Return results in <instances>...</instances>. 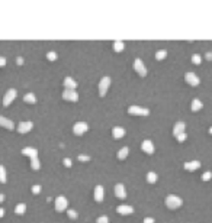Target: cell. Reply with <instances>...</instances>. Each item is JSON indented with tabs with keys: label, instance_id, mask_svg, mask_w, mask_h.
Segmentation results:
<instances>
[{
	"label": "cell",
	"instance_id": "43",
	"mask_svg": "<svg viewBox=\"0 0 212 223\" xmlns=\"http://www.w3.org/2000/svg\"><path fill=\"white\" fill-rule=\"evenodd\" d=\"M4 216V209H0V217H3Z\"/></svg>",
	"mask_w": 212,
	"mask_h": 223
},
{
	"label": "cell",
	"instance_id": "6",
	"mask_svg": "<svg viewBox=\"0 0 212 223\" xmlns=\"http://www.w3.org/2000/svg\"><path fill=\"white\" fill-rule=\"evenodd\" d=\"M67 207H68L67 199L64 196H58L55 199V210L57 212H64V210H67Z\"/></svg>",
	"mask_w": 212,
	"mask_h": 223
},
{
	"label": "cell",
	"instance_id": "33",
	"mask_svg": "<svg viewBox=\"0 0 212 223\" xmlns=\"http://www.w3.org/2000/svg\"><path fill=\"white\" fill-rule=\"evenodd\" d=\"M186 139H187V135H186V132H183V133H180V135L176 136V141H177V142H185Z\"/></svg>",
	"mask_w": 212,
	"mask_h": 223
},
{
	"label": "cell",
	"instance_id": "34",
	"mask_svg": "<svg viewBox=\"0 0 212 223\" xmlns=\"http://www.w3.org/2000/svg\"><path fill=\"white\" fill-rule=\"evenodd\" d=\"M96 223H109V217L108 216H100V217H98Z\"/></svg>",
	"mask_w": 212,
	"mask_h": 223
},
{
	"label": "cell",
	"instance_id": "20",
	"mask_svg": "<svg viewBox=\"0 0 212 223\" xmlns=\"http://www.w3.org/2000/svg\"><path fill=\"white\" fill-rule=\"evenodd\" d=\"M183 167H185L186 171H196L201 167V162L199 161H189V162H185Z\"/></svg>",
	"mask_w": 212,
	"mask_h": 223
},
{
	"label": "cell",
	"instance_id": "35",
	"mask_svg": "<svg viewBox=\"0 0 212 223\" xmlns=\"http://www.w3.org/2000/svg\"><path fill=\"white\" fill-rule=\"evenodd\" d=\"M47 58H48L49 61H55V60H57V54L51 51V52H48V54H47Z\"/></svg>",
	"mask_w": 212,
	"mask_h": 223
},
{
	"label": "cell",
	"instance_id": "8",
	"mask_svg": "<svg viewBox=\"0 0 212 223\" xmlns=\"http://www.w3.org/2000/svg\"><path fill=\"white\" fill-rule=\"evenodd\" d=\"M134 70H135L141 77H145L147 76V67L144 65V62L140 60V58H137L135 62H134Z\"/></svg>",
	"mask_w": 212,
	"mask_h": 223
},
{
	"label": "cell",
	"instance_id": "21",
	"mask_svg": "<svg viewBox=\"0 0 212 223\" xmlns=\"http://www.w3.org/2000/svg\"><path fill=\"white\" fill-rule=\"evenodd\" d=\"M202 107H204V104H202L201 100H199V98H193L192 103H190V110H192V112H199Z\"/></svg>",
	"mask_w": 212,
	"mask_h": 223
},
{
	"label": "cell",
	"instance_id": "38",
	"mask_svg": "<svg viewBox=\"0 0 212 223\" xmlns=\"http://www.w3.org/2000/svg\"><path fill=\"white\" fill-rule=\"evenodd\" d=\"M63 164H64L67 168H70V167H71V159H70V158H64V159H63Z\"/></svg>",
	"mask_w": 212,
	"mask_h": 223
},
{
	"label": "cell",
	"instance_id": "45",
	"mask_svg": "<svg viewBox=\"0 0 212 223\" xmlns=\"http://www.w3.org/2000/svg\"><path fill=\"white\" fill-rule=\"evenodd\" d=\"M209 133H211V135H212V126H211V128H209Z\"/></svg>",
	"mask_w": 212,
	"mask_h": 223
},
{
	"label": "cell",
	"instance_id": "44",
	"mask_svg": "<svg viewBox=\"0 0 212 223\" xmlns=\"http://www.w3.org/2000/svg\"><path fill=\"white\" fill-rule=\"evenodd\" d=\"M2 201H4V196H3V194H0V203H2Z\"/></svg>",
	"mask_w": 212,
	"mask_h": 223
},
{
	"label": "cell",
	"instance_id": "14",
	"mask_svg": "<svg viewBox=\"0 0 212 223\" xmlns=\"http://www.w3.org/2000/svg\"><path fill=\"white\" fill-rule=\"evenodd\" d=\"M0 126H3L8 130H13L15 129V123L12 120H9L8 117H3V116H0Z\"/></svg>",
	"mask_w": 212,
	"mask_h": 223
},
{
	"label": "cell",
	"instance_id": "23",
	"mask_svg": "<svg viewBox=\"0 0 212 223\" xmlns=\"http://www.w3.org/2000/svg\"><path fill=\"white\" fill-rule=\"evenodd\" d=\"M23 102L29 103V104H35L36 103V97H35L34 93H28V94L23 96Z\"/></svg>",
	"mask_w": 212,
	"mask_h": 223
},
{
	"label": "cell",
	"instance_id": "42",
	"mask_svg": "<svg viewBox=\"0 0 212 223\" xmlns=\"http://www.w3.org/2000/svg\"><path fill=\"white\" fill-rule=\"evenodd\" d=\"M205 58L208 61H212V52H206V55H205Z\"/></svg>",
	"mask_w": 212,
	"mask_h": 223
},
{
	"label": "cell",
	"instance_id": "22",
	"mask_svg": "<svg viewBox=\"0 0 212 223\" xmlns=\"http://www.w3.org/2000/svg\"><path fill=\"white\" fill-rule=\"evenodd\" d=\"M128 152H129V148L128 146H124V148H121L119 151H118V154H116V157H118V159H125L126 157H128Z\"/></svg>",
	"mask_w": 212,
	"mask_h": 223
},
{
	"label": "cell",
	"instance_id": "9",
	"mask_svg": "<svg viewBox=\"0 0 212 223\" xmlns=\"http://www.w3.org/2000/svg\"><path fill=\"white\" fill-rule=\"evenodd\" d=\"M63 98L67 100V102H74L76 103L79 100V94H77L76 90H64L63 91Z\"/></svg>",
	"mask_w": 212,
	"mask_h": 223
},
{
	"label": "cell",
	"instance_id": "10",
	"mask_svg": "<svg viewBox=\"0 0 212 223\" xmlns=\"http://www.w3.org/2000/svg\"><path fill=\"white\" fill-rule=\"evenodd\" d=\"M116 212L122 216H126V215H132L134 213V207L132 206H126V204H121L116 207Z\"/></svg>",
	"mask_w": 212,
	"mask_h": 223
},
{
	"label": "cell",
	"instance_id": "28",
	"mask_svg": "<svg viewBox=\"0 0 212 223\" xmlns=\"http://www.w3.org/2000/svg\"><path fill=\"white\" fill-rule=\"evenodd\" d=\"M8 181V177H6V170H4L3 165H0V183L4 184V183Z\"/></svg>",
	"mask_w": 212,
	"mask_h": 223
},
{
	"label": "cell",
	"instance_id": "25",
	"mask_svg": "<svg viewBox=\"0 0 212 223\" xmlns=\"http://www.w3.org/2000/svg\"><path fill=\"white\" fill-rule=\"evenodd\" d=\"M157 180H159V175L155 174V173H153V171H150V173H148V174H147V181L150 183V184H154V183L157 181Z\"/></svg>",
	"mask_w": 212,
	"mask_h": 223
},
{
	"label": "cell",
	"instance_id": "4",
	"mask_svg": "<svg viewBox=\"0 0 212 223\" xmlns=\"http://www.w3.org/2000/svg\"><path fill=\"white\" fill-rule=\"evenodd\" d=\"M87 129H89V125H87L86 122H77L73 126V133L76 136H81L83 133L87 132Z\"/></svg>",
	"mask_w": 212,
	"mask_h": 223
},
{
	"label": "cell",
	"instance_id": "3",
	"mask_svg": "<svg viewBox=\"0 0 212 223\" xmlns=\"http://www.w3.org/2000/svg\"><path fill=\"white\" fill-rule=\"evenodd\" d=\"M109 86H110V78L109 77H103L102 80H100V83H99V96L100 97H105L106 96V91L109 90Z\"/></svg>",
	"mask_w": 212,
	"mask_h": 223
},
{
	"label": "cell",
	"instance_id": "41",
	"mask_svg": "<svg viewBox=\"0 0 212 223\" xmlns=\"http://www.w3.org/2000/svg\"><path fill=\"white\" fill-rule=\"evenodd\" d=\"M16 62H18V65H22L23 64V58L22 57H18V58H16Z\"/></svg>",
	"mask_w": 212,
	"mask_h": 223
},
{
	"label": "cell",
	"instance_id": "26",
	"mask_svg": "<svg viewBox=\"0 0 212 223\" xmlns=\"http://www.w3.org/2000/svg\"><path fill=\"white\" fill-rule=\"evenodd\" d=\"M31 168H32V170H35V171L41 168V162H39L38 157H36V158H32V159H31Z\"/></svg>",
	"mask_w": 212,
	"mask_h": 223
},
{
	"label": "cell",
	"instance_id": "16",
	"mask_svg": "<svg viewBox=\"0 0 212 223\" xmlns=\"http://www.w3.org/2000/svg\"><path fill=\"white\" fill-rule=\"evenodd\" d=\"M112 136H114L115 139H121L125 136V129L122 128V126H115L112 129Z\"/></svg>",
	"mask_w": 212,
	"mask_h": 223
},
{
	"label": "cell",
	"instance_id": "7",
	"mask_svg": "<svg viewBox=\"0 0 212 223\" xmlns=\"http://www.w3.org/2000/svg\"><path fill=\"white\" fill-rule=\"evenodd\" d=\"M185 80H186V83L190 84L192 87H196L198 84L201 83L199 77H198L195 72H192V71H187V72H186V74H185Z\"/></svg>",
	"mask_w": 212,
	"mask_h": 223
},
{
	"label": "cell",
	"instance_id": "2",
	"mask_svg": "<svg viewBox=\"0 0 212 223\" xmlns=\"http://www.w3.org/2000/svg\"><path fill=\"white\" fill-rule=\"evenodd\" d=\"M128 113L132 114V116H148L150 110L145 109V107H140V106H129Z\"/></svg>",
	"mask_w": 212,
	"mask_h": 223
},
{
	"label": "cell",
	"instance_id": "39",
	"mask_svg": "<svg viewBox=\"0 0 212 223\" xmlns=\"http://www.w3.org/2000/svg\"><path fill=\"white\" fill-rule=\"evenodd\" d=\"M155 220L153 219V217H145L144 220H142V223H154Z\"/></svg>",
	"mask_w": 212,
	"mask_h": 223
},
{
	"label": "cell",
	"instance_id": "24",
	"mask_svg": "<svg viewBox=\"0 0 212 223\" xmlns=\"http://www.w3.org/2000/svg\"><path fill=\"white\" fill-rule=\"evenodd\" d=\"M25 212H26V204H25V203H19L15 207V213H16V215H23Z\"/></svg>",
	"mask_w": 212,
	"mask_h": 223
},
{
	"label": "cell",
	"instance_id": "1",
	"mask_svg": "<svg viewBox=\"0 0 212 223\" xmlns=\"http://www.w3.org/2000/svg\"><path fill=\"white\" fill-rule=\"evenodd\" d=\"M164 204L167 206V209H170V210H176V209H179L183 204V200L179 196L169 194V196L166 197V200H164Z\"/></svg>",
	"mask_w": 212,
	"mask_h": 223
},
{
	"label": "cell",
	"instance_id": "12",
	"mask_svg": "<svg viewBox=\"0 0 212 223\" xmlns=\"http://www.w3.org/2000/svg\"><path fill=\"white\" fill-rule=\"evenodd\" d=\"M115 196L118 197V199H121V200H124V199H126V191H125V187H124V184H116L115 185Z\"/></svg>",
	"mask_w": 212,
	"mask_h": 223
},
{
	"label": "cell",
	"instance_id": "13",
	"mask_svg": "<svg viewBox=\"0 0 212 223\" xmlns=\"http://www.w3.org/2000/svg\"><path fill=\"white\" fill-rule=\"evenodd\" d=\"M141 149H142L145 154L151 155L153 152H154V145H153V142L150 139H147V141H144V142L141 144Z\"/></svg>",
	"mask_w": 212,
	"mask_h": 223
},
{
	"label": "cell",
	"instance_id": "31",
	"mask_svg": "<svg viewBox=\"0 0 212 223\" xmlns=\"http://www.w3.org/2000/svg\"><path fill=\"white\" fill-rule=\"evenodd\" d=\"M67 215H68V217H70V219H73V220H76L77 217H79V215H77V212H76V210H73V209H70V210H67Z\"/></svg>",
	"mask_w": 212,
	"mask_h": 223
},
{
	"label": "cell",
	"instance_id": "40",
	"mask_svg": "<svg viewBox=\"0 0 212 223\" xmlns=\"http://www.w3.org/2000/svg\"><path fill=\"white\" fill-rule=\"evenodd\" d=\"M4 65H6V58L0 57V67H4Z\"/></svg>",
	"mask_w": 212,
	"mask_h": 223
},
{
	"label": "cell",
	"instance_id": "18",
	"mask_svg": "<svg viewBox=\"0 0 212 223\" xmlns=\"http://www.w3.org/2000/svg\"><path fill=\"white\" fill-rule=\"evenodd\" d=\"M63 84H64L65 90H76V87H77V83L71 78V77H65L64 83H63Z\"/></svg>",
	"mask_w": 212,
	"mask_h": 223
},
{
	"label": "cell",
	"instance_id": "30",
	"mask_svg": "<svg viewBox=\"0 0 212 223\" xmlns=\"http://www.w3.org/2000/svg\"><path fill=\"white\" fill-rule=\"evenodd\" d=\"M192 62H193V64H196V65H199L202 62V57L199 55V54H195V55H192Z\"/></svg>",
	"mask_w": 212,
	"mask_h": 223
},
{
	"label": "cell",
	"instance_id": "17",
	"mask_svg": "<svg viewBox=\"0 0 212 223\" xmlns=\"http://www.w3.org/2000/svg\"><path fill=\"white\" fill-rule=\"evenodd\" d=\"M103 196H105V191H103L102 185H96L95 187V200L98 203H102L103 201Z\"/></svg>",
	"mask_w": 212,
	"mask_h": 223
},
{
	"label": "cell",
	"instance_id": "36",
	"mask_svg": "<svg viewBox=\"0 0 212 223\" xmlns=\"http://www.w3.org/2000/svg\"><path fill=\"white\" fill-rule=\"evenodd\" d=\"M41 185H38V184H36V185H34V187H32V193H34V194H39V193H41Z\"/></svg>",
	"mask_w": 212,
	"mask_h": 223
},
{
	"label": "cell",
	"instance_id": "37",
	"mask_svg": "<svg viewBox=\"0 0 212 223\" xmlns=\"http://www.w3.org/2000/svg\"><path fill=\"white\" fill-rule=\"evenodd\" d=\"M79 161H81V162H87V161H90V157L89 155H79Z\"/></svg>",
	"mask_w": 212,
	"mask_h": 223
},
{
	"label": "cell",
	"instance_id": "19",
	"mask_svg": "<svg viewBox=\"0 0 212 223\" xmlns=\"http://www.w3.org/2000/svg\"><path fill=\"white\" fill-rule=\"evenodd\" d=\"M185 129H186V125L183 122H176V123H174V128H173V135L174 136L180 135V133L185 132Z\"/></svg>",
	"mask_w": 212,
	"mask_h": 223
},
{
	"label": "cell",
	"instance_id": "27",
	"mask_svg": "<svg viewBox=\"0 0 212 223\" xmlns=\"http://www.w3.org/2000/svg\"><path fill=\"white\" fill-rule=\"evenodd\" d=\"M166 57H167V51H166V49H160V51H157V52H155V60H157V61L164 60Z\"/></svg>",
	"mask_w": 212,
	"mask_h": 223
},
{
	"label": "cell",
	"instance_id": "11",
	"mask_svg": "<svg viewBox=\"0 0 212 223\" xmlns=\"http://www.w3.org/2000/svg\"><path fill=\"white\" fill-rule=\"evenodd\" d=\"M32 128H34V123H32V122H20L19 125H18V132L19 133H28Z\"/></svg>",
	"mask_w": 212,
	"mask_h": 223
},
{
	"label": "cell",
	"instance_id": "5",
	"mask_svg": "<svg viewBox=\"0 0 212 223\" xmlns=\"http://www.w3.org/2000/svg\"><path fill=\"white\" fill-rule=\"evenodd\" d=\"M16 94H18V91H16L15 88H9V90L6 91L4 97H3V106H4V107L10 106V103L16 98Z\"/></svg>",
	"mask_w": 212,
	"mask_h": 223
},
{
	"label": "cell",
	"instance_id": "15",
	"mask_svg": "<svg viewBox=\"0 0 212 223\" xmlns=\"http://www.w3.org/2000/svg\"><path fill=\"white\" fill-rule=\"evenodd\" d=\"M22 154H23V155H26V157H29V158L32 159V158H36V157H38V149L31 148V146H26V148H23V149H22Z\"/></svg>",
	"mask_w": 212,
	"mask_h": 223
},
{
	"label": "cell",
	"instance_id": "32",
	"mask_svg": "<svg viewBox=\"0 0 212 223\" xmlns=\"http://www.w3.org/2000/svg\"><path fill=\"white\" fill-rule=\"evenodd\" d=\"M212 178V173L211 171H206V173H204L202 174V181H209Z\"/></svg>",
	"mask_w": 212,
	"mask_h": 223
},
{
	"label": "cell",
	"instance_id": "29",
	"mask_svg": "<svg viewBox=\"0 0 212 223\" xmlns=\"http://www.w3.org/2000/svg\"><path fill=\"white\" fill-rule=\"evenodd\" d=\"M124 42H121V41H115L114 42V49L116 51V52H122L124 51Z\"/></svg>",
	"mask_w": 212,
	"mask_h": 223
}]
</instances>
